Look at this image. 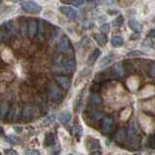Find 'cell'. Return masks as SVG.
Listing matches in <instances>:
<instances>
[{"label": "cell", "instance_id": "1", "mask_svg": "<svg viewBox=\"0 0 155 155\" xmlns=\"http://www.w3.org/2000/svg\"><path fill=\"white\" fill-rule=\"evenodd\" d=\"M21 9L29 14H39L42 11V6L33 1H24L21 3Z\"/></svg>", "mask_w": 155, "mask_h": 155}, {"label": "cell", "instance_id": "2", "mask_svg": "<svg viewBox=\"0 0 155 155\" xmlns=\"http://www.w3.org/2000/svg\"><path fill=\"white\" fill-rule=\"evenodd\" d=\"M114 121L111 116H105L103 120H102V126H101L103 134H109L114 127Z\"/></svg>", "mask_w": 155, "mask_h": 155}, {"label": "cell", "instance_id": "3", "mask_svg": "<svg viewBox=\"0 0 155 155\" xmlns=\"http://www.w3.org/2000/svg\"><path fill=\"white\" fill-rule=\"evenodd\" d=\"M70 48H71V43H70L69 37L66 35H63L60 39L59 43H58L57 50L61 52H67L70 51Z\"/></svg>", "mask_w": 155, "mask_h": 155}, {"label": "cell", "instance_id": "4", "mask_svg": "<svg viewBox=\"0 0 155 155\" xmlns=\"http://www.w3.org/2000/svg\"><path fill=\"white\" fill-rule=\"evenodd\" d=\"M48 99L51 101L58 102L61 99V92L57 87L51 85L48 87Z\"/></svg>", "mask_w": 155, "mask_h": 155}, {"label": "cell", "instance_id": "5", "mask_svg": "<svg viewBox=\"0 0 155 155\" xmlns=\"http://www.w3.org/2000/svg\"><path fill=\"white\" fill-rule=\"evenodd\" d=\"M62 67H63V69L66 70L67 73H72V72H74V71L76 70V67H77L76 60H75L73 57L66 58L65 60L63 59Z\"/></svg>", "mask_w": 155, "mask_h": 155}, {"label": "cell", "instance_id": "6", "mask_svg": "<svg viewBox=\"0 0 155 155\" xmlns=\"http://www.w3.org/2000/svg\"><path fill=\"white\" fill-rule=\"evenodd\" d=\"M59 10H60V12L67 18H72V19H75L78 18V12L74 8H72L70 6H61L59 8Z\"/></svg>", "mask_w": 155, "mask_h": 155}, {"label": "cell", "instance_id": "7", "mask_svg": "<svg viewBox=\"0 0 155 155\" xmlns=\"http://www.w3.org/2000/svg\"><path fill=\"white\" fill-rule=\"evenodd\" d=\"M55 81L64 90H68L70 88L71 81L67 77H65V76H57L55 78Z\"/></svg>", "mask_w": 155, "mask_h": 155}, {"label": "cell", "instance_id": "8", "mask_svg": "<svg viewBox=\"0 0 155 155\" xmlns=\"http://www.w3.org/2000/svg\"><path fill=\"white\" fill-rule=\"evenodd\" d=\"M85 144H86V147L88 149H90V150L98 149V148L101 147L99 140H97L95 138H91V137H87Z\"/></svg>", "mask_w": 155, "mask_h": 155}, {"label": "cell", "instance_id": "9", "mask_svg": "<svg viewBox=\"0 0 155 155\" xmlns=\"http://www.w3.org/2000/svg\"><path fill=\"white\" fill-rule=\"evenodd\" d=\"M123 74V68H122V64L120 62L115 63V64L113 66L110 70V75L114 78H119Z\"/></svg>", "mask_w": 155, "mask_h": 155}, {"label": "cell", "instance_id": "10", "mask_svg": "<svg viewBox=\"0 0 155 155\" xmlns=\"http://www.w3.org/2000/svg\"><path fill=\"white\" fill-rule=\"evenodd\" d=\"M128 26L130 27V29H132L133 31H135L136 33H138V34H140L143 30V25L137 21V19H135V18H130L129 19Z\"/></svg>", "mask_w": 155, "mask_h": 155}, {"label": "cell", "instance_id": "11", "mask_svg": "<svg viewBox=\"0 0 155 155\" xmlns=\"http://www.w3.org/2000/svg\"><path fill=\"white\" fill-rule=\"evenodd\" d=\"M72 119V114L69 111H62L58 116V120L62 124H68Z\"/></svg>", "mask_w": 155, "mask_h": 155}, {"label": "cell", "instance_id": "12", "mask_svg": "<svg viewBox=\"0 0 155 155\" xmlns=\"http://www.w3.org/2000/svg\"><path fill=\"white\" fill-rule=\"evenodd\" d=\"M100 54H101V51L99 50V48H95V50L92 51L91 54L89 55L88 59H87V64L88 65L94 64V63L96 62V60L99 58Z\"/></svg>", "mask_w": 155, "mask_h": 155}, {"label": "cell", "instance_id": "13", "mask_svg": "<svg viewBox=\"0 0 155 155\" xmlns=\"http://www.w3.org/2000/svg\"><path fill=\"white\" fill-rule=\"evenodd\" d=\"M37 22L34 21V19H32V21H30L28 22V31H27V34L30 37H34L35 36V34L37 33Z\"/></svg>", "mask_w": 155, "mask_h": 155}, {"label": "cell", "instance_id": "14", "mask_svg": "<svg viewBox=\"0 0 155 155\" xmlns=\"http://www.w3.org/2000/svg\"><path fill=\"white\" fill-rule=\"evenodd\" d=\"M126 131L124 129H119L116 131V133L114 134V140L117 143H123L125 142L126 139Z\"/></svg>", "mask_w": 155, "mask_h": 155}, {"label": "cell", "instance_id": "15", "mask_svg": "<svg viewBox=\"0 0 155 155\" xmlns=\"http://www.w3.org/2000/svg\"><path fill=\"white\" fill-rule=\"evenodd\" d=\"M114 60V55L113 54H109L105 56L103 59L101 60V63H100V68H105L108 65H110L111 62Z\"/></svg>", "mask_w": 155, "mask_h": 155}, {"label": "cell", "instance_id": "16", "mask_svg": "<svg viewBox=\"0 0 155 155\" xmlns=\"http://www.w3.org/2000/svg\"><path fill=\"white\" fill-rule=\"evenodd\" d=\"M32 113H33V110L31 108V106L25 105L23 107V110H22V117L25 120H27L32 116Z\"/></svg>", "mask_w": 155, "mask_h": 155}, {"label": "cell", "instance_id": "17", "mask_svg": "<svg viewBox=\"0 0 155 155\" xmlns=\"http://www.w3.org/2000/svg\"><path fill=\"white\" fill-rule=\"evenodd\" d=\"M123 38L119 36V35H116V36H114L113 38H111V40H110V43H111V45H113V47L114 48H118L120 46H122L123 45Z\"/></svg>", "mask_w": 155, "mask_h": 155}, {"label": "cell", "instance_id": "18", "mask_svg": "<svg viewBox=\"0 0 155 155\" xmlns=\"http://www.w3.org/2000/svg\"><path fill=\"white\" fill-rule=\"evenodd\" d=\"M54 135L52 133H48L46 135L45 137V142H44V144L46 145V147H51L53 143H54Z\"/></svg>", "mask_w": 155, "mask_h": 155}, {"label": "cell", "instance_id": "19", "mask_svg": "<svg viewBox=\"0 0 155 155\" xmlns=\"http://www.w3.org/2000/svg\"><path fill=\"white\" fill-rule=\"evenodd\" d=\"M94 39L96 40V42L99 44V45L103 46L106 44L107 42V36L105 34H102V33H98V34H95L94 35Z\"/></svg>", "mask_w": 155, "mask_h": 155}, {"label": "cell", "instance_id": "20", "mask_svg": "<svg viewBox=\"0 0 155 155\" xmlns=\"http://www.w3.org/2000/svg\"><path fill=\"white\" fill-rule=\"evenodd\" d=\"M6 140H7L9 143H11L13 145H17V144H18L19 143H21V140H19V138L17 137V136H15V135L7 136V137H6Z\"/></svg>", "mask_w": 155, "mask_h": 155}, {"label": "cell", "instance_id": "21", "mask_svg": "<svg viewBox=\"0 0 155 155\" xmlns=\"http://www.w3.org/2000/svg\"><path fill=\"white\" fill-rule=\"evenodd\" d=\"M89 101H90V103H91L92 105H95V106L100 105V104L102 103L101 97H100L98 94H95V93H93V94H91V95H90Z\"/></svg>", "mask_w": 155, "mask_h": 155}, {"label": "cell", "instance_id": "22", "mask_svg": "<svg viewBox=\"0 0 155 155\" xmlns=\"http://www.w3.org/2000/svg\"><path fill=\"white\" fill-rule=\"evenodd\" d=\"M82 132H84V129H82V127L80 125L76 126V127L73 129V135H74L77 139H81Z\"/></svg>", "mask_w": 155, "mask_h": 155}, {"label": "cell", "instance_id": "23", "mask_svg": "<svg viewBox=\"0 0 155 155\" xmlns=\"http://www.w3.org/2000/svg\"><path fill=\"white\" fill-rule=\"evenodd\" d=\"M123 22H124V18H123L122 16H121V15H119V16H117V17H116V18L114 19L113 25H114V27H120V26L123 24Z\"/></svg>", "mask_w": 155, "mask_h": 155}, {"label": "cell", "instance_id": "24", "mask_svg": "<svg viewBox=\"0 0 155 155\" xmlns=\"http://www.w3.org/2000/svg\"><path fill=\"white\" fill-rule=\"evenodd\" d=\"M10 110L9 109V104L8 103H4L0 106V116L1 117H4L5 115L8 114V111Z\"/></svg>", "mask_w": 155, "mask_h": 155}, {"label": "cell", "instance_id": "25", "mask_svg": "<svg viewBox=\"0 0 155 155\" xmlns=\"http://www.w3.org/2000/svg\"><path fill=\"white\" fill-rule=\"evenodd\" d=\"M37 31H38L39 36H40L41 38H42V36L44 35V34H45V23H44V21H42V19L39 21Z\"/></svg>", "mask_w": 155, "mask_h": 155}, {"label": "cell", "instance_id": "26", "mask_svg": "<svg viewBox=\"0 0 155 155\" xmlns=\"http://www.w3.org/2000/svg\"><path fill=\"white\" fill-rule=\"evenodd\" d=\"M54 120H55V114H50V115L46 116V118L43 121V124L46 125V126L51 125Z\"/></svg>", "mask_w": 155, "mask_h": 155}, {"label": "cell", "instance_id": "27", "mask_svg": "<svg viewBox=\"0 0 155 155\" xmlns=\"http://www.w3.org/2000/svg\"><path fill=\"white\" fill-rule=\"evenodd\" d=\"M5 26L8 29V31L10 33H15V24H14V21H8L6 23H5Z\"/></svg>", "mask_w": 155, "mask_h": 155}, {"label": "cell", "instance_id": "28", "mask_svg": "<svg viewBox=\"0 0 155 155\" xmlns=\"http://www.w3.org/2000/svg\"><path fill=\"white\" fill-rule=\"evenodd\" d=\"M110 23H104V24H102V26L100 27V31L102 34H105L106 35V34L110 31Z\"/></svg>", "mask_w": 155, "mask_h": 155}, {"label": "cell", "instance_id": "29", "mask_svg": "<svg viewBox=\"0 0 155 155\" xmlns=\"http://www.w3.org/2000/svg\"><path fill=\"white\" fill-rule=\"evenodd\" d=\"M84 89H82L81 91L80 95L78 96L77 99H76V107H77L78 110H80V108H81V100H82V95H84Z\"/></svg>", "mask_w": 155, "mask_h": 155}, {"label": "cell", "instance_id": "30", "mask_svg": "<svg viewBox=\"0 0 155 155\" xmlns=\"http://www.w3.org/2000/svg\"><path fill=\"white\" fill-rule=\"evenodd\" d=\"M144 54V53L143 51H130L127 53V56L129 57H135V56H140V55H143Z\"/></svg>", "mask_w": 155, "mask_h": 155}, {"label": "cell", "instance_id": "31", "mask_svg": "<svg viewBox=\"0 0 155 155\" xmlns=\"http://www.w3.org/2000/svg\"><path fill=\"white\" fill-rule=\"evenodd\" d=\"M143 48H152L153 47V43L152 40L150 38H147L143 42Z\"/></svg>", "mask_w": 155, "mask_h": 155}, {"label": "cell", "instance_id": "32", "mask_svg": "<svg viewBox=\"0 0 155 155\" xmlns=\"http://www.w3.org/2000/svg\"><path fill=\"white\" fill-rule=\"evenodd\" d=\"M21 33L23 35H26L27 34V31H28V23L27 22H22L21 26Z\"/></svg>", "mask_w": 155, "mask_h": 155}, {"label": "cell", "instance_id": "33", "mask_svg": "<svg viewBox=\"0 0 155 155\" xmlns=\"http://www.w3.org/2000/svg\"><path fill=\"white\" fill-rule=\"evenodd\" d=\"M93 25H94V23L91 21H89V19H86V21H84V23H82V26H84V28H90Z\"/></svg>", "mask_w": 155, "mask_h": 155}, {"label": "cell", "instance_id": "34", "mask_svg": "<svg viewBox=\"0 0 155 155\" xmlns=\"http://www.w3.org/2000/svg\"><path fill=\"white\" fill-rule=\"evenodd\" d=\"M91 116H92V118H93V119L99 120V119H101L102 117H103V114H102L101 113H97V111H95V113L91 114Z\"/></svg>", "mask_w": 155, "mask_h": 155}, {"label": "cell", "instance_id": "35", "mask_svg": "<svg viewBox=\"0 0 155 155\" xmlns=\"http://www.w3.org/2000/svg\"><path fill=\"white\" fill-rule=\"evenodd\" d=\"M25 155H41L40 152H39V150H36V149H31V150H27L25 152Z\"/></svg>", "mask_w": 155, "mask_h": 155}, {"label": "cell", "instance_id": "36", "mask_svg": "<svg viewBox=\"0 0 155 155\" xmlns=\"http://www.w3.org/2000/svg\"><path fill=\"white\" fill-rule=\"evenodd\" d=\"M149 76L153 78V79H155V63L154 64L151 65V67H150L149 69Z\"/></svg>", "mask_w": 155, "mask_h": 155}, {"label": "cell", "instance_id": "37", "mask_svg": "<svg viewBox=\"0 0 155 155\" xmlns=\"http://www.w3.org/2000/svg\"><path fill=\"white\" fill-rule=\"evenodd\" d=\"M149 144L150 147H151L152 148L155 149V133L150 137V140H149Z\"/></svg>", "mask_w": 155, "mask_h": 155}, {"label": "cell", "instance_id": "38", "mask_svg": "<svg viewBox=\"0 0 155 155\" xmlns=\"http://www.w3.org/2000/svg\"><path fill=\"white\" fill-rule=\"evenodd\" d=\"M5 154L6 155H18V152L14 149H6L5 150Z\"/></svg>", "mask_w": 155, "mask_h": 155}, {"label": "cell", "instance_id": "39", "mask_svg": "<svg viewBox=\"0 0 155 155\" xmlns=\"http://www.w3.org/2000/svg\"><path fill=\"white\" fill-rule=\"evenodd\" d=\"M87 43H88V38H87V37H84V38L81 41L80 45L84 47V46H85V44H87Z\"/></svg>", "mask_w": 155, "mask_h": 155}, {"label": "cell", "instance_id": "40", "mask_svg": "<svg viewBox=\"0 0 155 155\" xmlns=\"http://www.w3.org/2000/svg\"><path fill=\"white\" fill-rule=\"evenodd\" d=\"M148 36L151 38H155V28L150 29V31L148 32Z\"/></svg>", "mask_w": 155, "mask_h": 155}, {"label": "cell", "instance_id": "41", "mask_svg": "<svg viewBox=\"0 0 155 155\" xmlns=\"http://www.w3.org/2000/svg\"><path fill=\"white\" fill-rule=\"evenodd\" d=\"M70 4H72L73 6H80V5L84 4V1H74V2H71Z\"/></svg>", "mask_w": 155, "mask_h": 155}, {"label": "cell", "instance_id": "42", "mask_svg": "<svg viewBox=\"0 0 155 155\" xmlns=\"http://www.w3.org/2000/svg\"><path fill=\"white\" fill-rule=\"evenodd\" d=\"M4 133V129H3V127L1 125H0V136H1L2 134Z\"/></svg>", "mask_w": 155, "mask_h": 155}, {"label": "cell", "instance_id": "43", "mask_svg": "<svg viewBox=\"0 0 155 155\" xmlns=\"http://www.w3.org/2000/svg\"><path fill=\"white\" fill-rule=\"evenodd\" d=\"M91 155H101V152H99V151H97V152H94V153H92Z\"/></svg>", "mask_w": 155, "mask_h": 155}, {"label": "cell", "instance_id": "44", "mask_svg": "<svg viewBox=\"0 0 155 155\" xmlns=\"http://www.w3.org/2000/svg\"><path fill=\"white\" fill-rule=\"evenodd\" d=\"M1 39H2V33L0 32V40H1Z\"/></svg>", "mask_w": 155, "mask_h": 155}, {"label": "cell", "instance_id": "45", "mask_svg": "<svg viewBox=\"0 0 155 155\" xmlns=\"http://www.w3.org/2000/svg\"><path fill=\"white\" fill-rule=\"evenodd\" d=\"M68 155H73V154H68Z\"/></svg>", "mask_w": 155, "mask_h": 155}, {"label": "cell", "instance_id": "46", "mask_svg": "<svg viewBox=\"0 0 155 155\" xmlns=\"http://www.w3.org/2000/svg\"><path fill=\"white\" fill-rule=\"evenodd\" d=\"M135 155H138V154H135Z\"/></svg>", "mask_w": 155, "mask_h": 155}, {"label": "cell", "instance_id": "47", "mask_svg": "<svg viewBox=\"0 0 155 155\" xmlns=\"http://www.w3.org/2000/svg\"><path fill=\"white\" fill-rule=\"evenodd\" d=\"M0 155H1V154H0Z\"/></svg>", "mask_w": 155, "mask_h": 155}]
</instances>
